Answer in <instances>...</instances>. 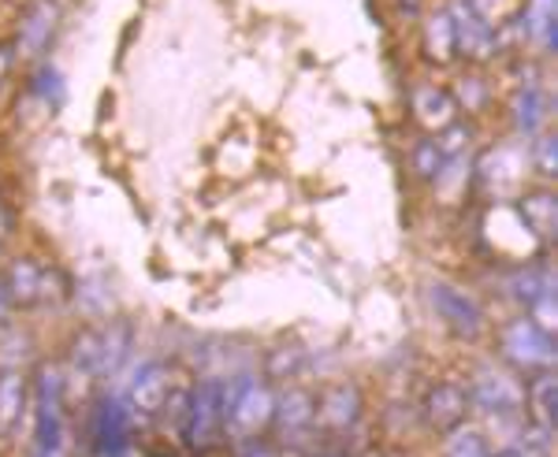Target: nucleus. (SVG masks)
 <instances>
[{
    "label": "nucleus",
    "mask_w": 558,
    "mask_h": 457,
    "mask_svg": "<svg viewBox=\"0 0 558 457\" xmlns=\"http://www.w3.org/2000/svg\"><path fill=\"white\" fill-rule=\"evenodd\" d=\"M444 168H447V160L432 138L413 149V172H417L421 178H444Z\"/></svg>",
    "instance_id": "obj_25"
},
{
    "label": "nucleus",
    "mask_w": 558,
    "mask_h": 457,
    "mask_svg": "<svg viewBox=\"0 0 558 457\" xmlns=\"http://www.w3.org/2000/svg\"><path fill=\"white\" fill-rule=\"evenodd\" d=\"M8 312H12V298H8L4 283H0V324H4V320H8Z\"/></svg>",
    "instance_id": "obj_32"
},
{
    "label": "nucleus",
    "mask_w": 558,
    "mask_h": 457,
    "mask_svg": "<svg viewBox=\"0 0 558 457\" xmlns=\"http://www.w3.org/2000/svg\"><path fill=\"white\" fill-rule=\"evenodd\" d=\"M425 45H428V57L436 64H447L454 57V26H451V15L447 12H436L432 20L425 23Z\"/></svg>",
    "instance_id": "obj_21"
},
{
    "label": "nucleus",
    "mask_w": 558,
    "mask_h": 457,
    "mask_svg": "<svg viewBox=\"0 0 558 457\" xmlns=\"http://www.w3.org/2000/svg\"><path fill=\"white\" fill-rule=\"evenodd\" d=\"M521 23L539 49H555V0H529Z\"/></svg>",
    "instance_id": "obj_18"
},
{
    "label": "nucleus",
    "mask_w": 558,
    "mask_h": 457,
    "mask_svg": "<svg viewBox=\"0 0 558 457\" xmlns=\"http://www.w3.org/2000/svg\"><path fill=\"white\" fill-rule=\"evenodd\" d=\"M179 428H183V443L197 454L213 450V446L220 443V435H223V383L220 380L197 383L194 394L186 398Z\"/></svg>",
    "instance_id": "obj_3"
},
{
    "label": "nucleus",
    "mask_w": 558,
    "mask_h": 457,
    "mask_svg": "<svg viewBox=\"0 0 558 457\" xmlns=\"http://www.w3.org/2000/svg\"><path fill=\"white\" fill-rule=\"evenodd\" d=\"M439 152H444V160H458L465 157V149H470V127H458V123H451V127H444V134L436 138Z\"/></svg>",
    "instance_id": "obj_28"
},
{
    "label": "nucleus",
    "mask_w": 558,
    "mask_h": 457,
    "mask_svg": "<svg viewBox=\"0 0 558 457\" xmlns=\"http://www.w3.org/2000/svg\"><path fill=\"white\" fill-rule=\"evenodd\" d=\"M547 123V97L544 89H539L536 83L521 86L518 101H514V127L518 134H525V138H536L539 131H544Z\"/></svg>",
    "instance_id": "obj_17"
},
{
    "label": "nucleus",
    "mask_w": 558,
    "mask_h": 457,
    "mask_svg": "<svg viewBox=\"0 0 558 457\" xmlns=\"http://www.w3.org/2000/svg\"><path fill=\"white\" fill-rule=\"evenodd\" d=\"M465 398H470L473 409H481V413H488V417H514L518 409L525 406V391L502 372H481L470 387H465Z\"/></svg>",
    "instance_id": "obj_7"
},
{
    "label": "nucleus",
    "mask_w": 558,
    "mask_h": 457,
    "mask_svg": "<svg viewBox=\"0 0 558 457\" xmlns=\"http://www.w3.org/2000/svg\"><path fill=\"white\" fill-rule=\"evenodd\" d=\"M4 71H8V57L0 52V78H4Z\"/></svg>",
    "instance_id": "obj_34"
},
{
    "label": "nucleus",
    "mask_w": 558,
    "mask_h": 457,
    "mask_svg": "<svg viewBox=\"0 0 558 457\" xmlns=\"http://www.w3.org/2000/svg\"><path fill=\"white\" fill-rule=\"evenodd\" d=\"M34 89L45 97L49 104H60V97H64V83H60V71L52 67H41L38 78H34Z\"/></svg>",
    "instance_id": "obj_30"
},
{
    "label": "nucleus",
    "mask_w": 558,
    "mask_h": 457,
    "mask_svg": "<svg viewBox=\"0 0 558 457\" xmlns=\"http://www.w3.org/2000/svg\"><path fill=\"white\" fill-rule=\"evenodd\" d=\"M317 417L328 428H336V432H350V428L357 424V417H362V391H357L354 383H336V387H328L317 406Z\"/></svg>",
    "instance_id": "obj_12"
},
{
    "label": "nucleus",
    "mask_w": 558,
    "mask_h": 457,
    "mask_svg": "<svg viewBox=\"0 0 558 457\" xmlns=\"http://www.w3.org/2000/svg\"><path fill=\"white\" fill-rule=\"evenodd\" d=\"M447 457H488L484 435L473 432V428H454L451 439H447Z\"/></svg>",
    "instance_id": "obj_26"
},
{
    "label": "nucleus",
    "mask_w": 558,
    "mask_h": 457,
    "mask_svg": "<svg viewBox=\"0 0 558 457\" xmlns=\"http://www.w3.org/2000/svg\"><path fill=\"white\" fill-rule=\"evenodd\" d=\"M131 406L123 398H101L97 402L94 424H89V435H94V450L101 457H123L131 446Z\"/></svg>",
    "instance_id": "obj_6"
},
{
    "label": "nucleus",
    "mask_w": 558,
    "mask_h": 457,
    "mask_svg": "<svg viewBox=\"0 0 558 457\" xmlns=\"http://www.w3.org/2000/svg\"><path fill=\"white\" fill-rule=\"evenodd\" d=\"M302 349H294V346H283V349H276L272 357H268V372L276 375V380H294V375L302 372Z\"/></svg>",
    "instance_id": "obj_27"
},
{
    "label": "nucleus",
    "mask_w": 558,
    "mask_h": 457,
    "mask_svg": "<svg viewBox=\"0 0 558 457\" xmlns=\"http://www.w3.org/2000/svg\"><path fill=\"white\" fill-rule=\"evenodd\" d=\"M410 104H413L417 123H425V127H432V131L451 127L454 115H458L454 97L447 94V89H436V86H417V89H413V97H410Z\"/></svg>",
    "instance_id": "obj_14"
},
{
    "label": "nucleus",
    "mask_w": 558,
    "mask_h": 457,
    "mask_svg": "<svg viewBox=\"0 0 558 457\" xmlns=\"http://www.w3.org/2000/svg\"><path fill=\"white\" fill-rule=\"evenodd\" d=\"M536 172L551 178L558 172V146L551 134H544V138H536Z\"/></svg>",
    "instance_id": "obj_29"
},
{
    "label": "nucleus",
    "mask_w": 558,
    "mask_h": 457,
    "mask_svg": "<svg viewBox=\"0 0 558 457\" xmlns=\"http://www.w3.org/2000/svg\"><path fill=\"white\" fill-rule=\"evenodd\" d=\"M428 301H432V309H436V317L444 320V324L451 328L454 335L476 338L484 331V309L476 305L473 294L462 291V286L436 280V283L428 286Z\"/></svg>",
    "instance_id": "obj_5"
},
{
    "label": "nucleus",
    "mask_w": 558,
    "mask_h": 457,
    "mask_svg": "<svg viewBox=\"0 0 558 457\" xmlns=\"http://www.w3.org/2000/svg\"><path fill=\"white\" fill-rule=\"evenodd\" d=\"M4 291L12 305H34L45 298V272L34 261H15L4 275Z\"/></svg>",
    "instance_id": "obj_16"
},
{
    "label": "nucleus",
    "mask_w": 558,
    "mask_h": 457,
    "mask_svg": "<svg viewBox=\"0 0 558 457\" xmlns=\"http://www.w3.org/2000/svg\"><path fill=\"white\" fill-rule=\"evenodd\" d=\"M34 457H68V417H64V375L57 369H41L34 383Z\"/></svg>",
    "instance_id": "obj_1"
},
{
    "label": "nucleus",
    "mask_w": 558,
    "mask_h": 457,
    "mask_svg": "<svg viewBox=\"0 0 558 457\" xmlns=\"http://www.w3.org/2000/svg\"><path fill=\"white\" fill-rule=\"evenodd\" d=\"M31 409V383L20 369L0 372V443L20 432V420Z\"/></svg>",
    "instance_id": "obj_11"
},
{
    "label": "nucleus",
    "mask_w": 558,
    "mask_h": 457,
    "mask_svg": "<svg viewBox=\"0 0 558 457\" xmlns=\"http://www.w3.org/2000/svg\"><path fill=\"white\" fill-rule=\"evenodd\" d=\"M451 26H454V49L470 60H488L495 52V30L470 8V0H454L451 4Z\"/></svg>",
    "instance_id": "obj_9"
},
{
    "label": "nucleus",
    "mask_w": 558,
    "mask_h": 457,
    "mask_svg": "<svg viewBox=\"0 0 558 457\" xmlns=\"http://www.w3.org/2000/svg\"><path fill=\"white\" fill-rule=\"evenodd\" d=\"M313 420H317V398H313L310 391L291 387V391H283L276 398L272 424H279L283 432H305V428H310Z\"/></svg>",
    "instance_id": "obj_15"
},
{
    "label": "nucleus",
    "mask_w": 558,
    "mask_h": 457,
    "mask_svg": "<svg viewBox=\"0 0 558 457\" xmlns=\"http://www.w3.org/2000/svg\"><path fill=\"white\" fill-rule=\"evenodd\" d=\"M131 354V328L128 324H108L101 328V375L120 372V365Z\"/></svg>",
    "instance_id": "obj_20"
},
{
    "label": "nucleus",
    "mask_w": 558,
    "mask_h": 457,
    "mask_svg": "<svg viewBox=\"0 0 558 457\" xmlns=\"http://www.w3.org/2000/svg\"><path fill=\"white\" fill-rule=\"evenodd\" d=\"M465 413H470V398H465L462 383H436L425 394V420L436 432H454L462 428Z\"/></svg>",
    "instance_id": "obj_10"
},
{
    "label": "nucleus",
    "mask_w": 558,
    "mask_h": 457,
    "mask_svg": "<svg viewBox=\"0 0 558 457\" xmlns=\"http://www.w3.org/2000/svg\"><path fill=\"white\" fill-rule=\"evenodd\" d=\"M172 398V375L160 361H146L128 383V406L138 417H157L165 402Z\"/></svg>",
    "instance_id": "obj_8"
},
{
    "label": "nucleus",
    "mask_w": 558,
    "mask_h": 457,
    "mask_svg": "<svg viewBox=\"0 0 558 457\" xmlns=\"http://www.w3.org/2000/svg\"><path fill=\"white\" fill-rule=\"evenodd\" d=\"M0 235H4V212H0Z\"/></svg>",
    "instance_id": "obj_35"
},
{
    "label": "nucleus",
    "mask_w": 558,
    "mask_h": 457,
    "mask_svg": "<svg viewBox=\"0 0 558 457\" xmlns=\"http://www.w3.org/2000/svg\"><path fill=\"white\" fill-rule=\"evenodd\" d=\"M502 354H507V361L521 372H547L555 365L551 335L539 331L529 317L502 328Z\"/></svg>",
    "instance_id": "obj_4"
},
{
    "label": "nucleus",
    "mask_w": 558,
    "mask_h": 457,
    "mask_svg": "<svg viewBox=\"0 0 558 457\" xmlns=\"http://www.w3.org/2000/svg\"><path fill=\"white\" fill-rule=\"evenodd\" d=\"M525 406L529 417H533V428H544V432L555 435V420H558V380L555 372H536L533 383L525 391Z\"/></svg>",
    "instance_id": "obj_13"
},
{
    "label": "nucleus",
    "mask_w": 558,
    "mask_h": 457,
    "mask_svg": "<svg viewBox=\"0 0 558 457\" xmlns=\"http://www.w3.org/2000/svg\"><path fill=\"white\" fill-rule=\"evenodd\" d=\"M488 457H525L521 450H499V454H488Z\"/></svg>",
    "instance_id": "obj_33"
},
{
    "label": "nucleus",
    "mask_w": 558,
    "mask_h": 457,
    "mask_svg": "<svg viewBox=\"0 0 558 457\" xmlns=\"http://www.w3.org/2000/svg\"><path fill=\"white\" fill-rule=\"evenodd\" d=\"M276 417V394L268 391V383L260 380H242L223 387V432L235 443H250L272 424Z\"/></svg>",
    "instance_id": "obj_2"
},
{
    "label": "nucleus",
    "mask_w": 558,
    "mask_h": 457,
    "mask_svg": "<svg viewBox=\"0 0 558 457\" xmlns=\"http://www.w3.org/2000/svg\"><path fill=\"white\" fill-rule=\"evenodd\" d=\"M521 220H525V227L533 231L536 238H551L555 235V220H558L555 197L551 194L525 197V201H521Z\"/></svg>",
    "instance_id": "obj_19"
},
{
    "label": "nucleus",
    "mask_w": 558,
    "mask_h": 457,
    "mask_svg": "<svg viewBox=\"0 0 558 457\" xmlns=\"http://www.w3.org/2000/svg\"><path fill=\"white\" fill-rule=\"evenodd\" d=\"M239 457H279L272 446H265V443H257V439H250V443H242V454Z\"/></svg>",
    "instance_id": "obj_31"
},
{
    "label": "nucleus",
    "mask_w": 558,
    "mask_h": 457,
    "mask_svg": "<svg viewBox=\"0 0 558 457\" xmlns=\"http://www.w3.org/2000/svg\"><path fill=\"white\" fill-rule=\"evenodd\" d=\"M71 365L83 375H101V331H83L71 343Z\"/></svg>",
    "instance_id": "obj_23"
},
{
    "label": "nucleus",
    "mask_w": 558,
    "mask_h": 457,
    "mask_svg": "<svg viewBox=\"0 0 558 457\" xmlns=\"http://www.w3.org/2000/svg\"><path fill=\"white\" fill-rule=\"evenodd\" d=\"M555 291V275L547 268H521V272L510 280V294L518 301H525V309L533 305L539 294H551Z\"/></svg>",
    "instance_id": "obj_22"
},
{
    "label": "nucleus",
    "mask_w": 558,
    "mask_h": 457,
    "mask_svg": "<svg viewBox=\"0 0 558 457\" xmlns=\"http://www.w3.org/2000/svg\"><path fill=\"white\" fill-rule=\"evenodd\" d=\"M52 23H57V8H52V4H38V8H34V15L23 23V49L38 52L41 45L49 41Z\"/></svg>",
    "instance_id": "obj_24"
}]
</instances>
